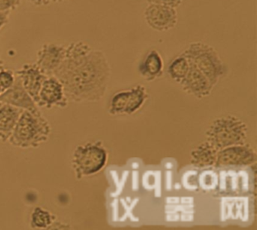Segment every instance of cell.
Returning <instances> with one entry per match:
<instances>
[{"label": "cell", "mask_w": 257, "mask_h": 230, "mask_svg": "<svg viewBox=\"0 0 257 230\" xmlns=\"http://www.w3.org/2000/svg\"><path fill=\"white\" fill-rule=\"evenodd\" d=\"M52 76L64 86L67 99L74 102H95L106 93L111 77L107 57L84 42L67 47L66 57Z\"/></svg>", "instance_id": "1"}, {"label": "cell", "mask_w": 257, "mask_h": 230, "mask_svg": "<svg viewBox=\"0 0 257 230\" xmlns=\"http://www.w3.org/2000/svg\"><path fill=\"white\" fill-rule=\"evenodd\" d=\"M51 132L50 123L40 110H24L9 142L21 148H36L48 141Z\"/></svg>", "instance_id": "2"}, {"label": "cell", "mask_w": 257, "mask_h": 230, "mask_svg": "<svg viewBox=\"0 0 257 230\" xmlns=\"http://www.w3.org/2000/svg\"><path fill=\"white\" fill-rule=\"evenodd\" d=\"M247 125L232 114L215 119L206 131V140L218 150L246 142Z\"/></svg>", "instance_id": "3"}, {"label": "cell", "mask_w": 257, "mask_h": 230, "mask_svg": "<svg viewBox=\"0 0 257 230\" xmlns=\"http://www.w3.org/2000/svg\"><path fill=\"white\" fill-rule=\"evenodd\" d=\"M109 153L101 141L78 145L73 153L72 167L76 179L94 175L106 166Z\"/></svg>", "instance_id": "4"}, {"label": "cell", "mask_w": 257, "mask_h": 230, "mask_svg": "<svg viewBox=\"0 0 257 230\" xmlns=\"http://www.w3.org/2000/svg\"><path fill=\"white\" fill-rule=\"evenodd\" d=\"M181 54L192 62L214 87L226 74V66L217 51L210 45L193 42Z\"/></svg>", "instance_id": "5"}, {"label": "cell", "mask_w": 257, "mask_h": 230, "mask_svg": "<svg viewBox=\"0 0 257 230\" xmlns=\"http://www.w3.org/2000/svg\"><path fill=\"white\" fill-rule=\"evenodd\" d=\"M257 153L251 144L245 142L229 146L218 151L216 168H241L256 162Z\"/></svg>", "instance_id": "6"}, {"label": "cell", "mask_w": 257, "mask_h": 230, "mask_svg": "<svg viewBox=\"0 0 257 230\" xmlns=\"http://www.w3.org/2000/svg\"><path fill=\"white\" fill-rule=\"evenodd\" d=\"M144 18L152 29L159 32L174 28L178 21L176 9L157 4H149L144 12Z\"/></svg>", "instance_id": "7"}, {"label": "cell", "mask_w": 257, "mask_h": 230, "mask_svg": "<svg viewBox=\"0 0 257 230\" xmlns=\"http://www.w3.org/2000/svg\"><path fill=\"white\" fill-rule=\"evenodd\" d=\"M68 102L61 81L56 77H48L40 90L37 106L47 108L57 106L64 108L68 105Z\"/></svg>", "instance_id": "8"}, {"label": "cell", "mask_w": 257, "mask_h": 230, "mask_svg": "<svg viewBox=\"0 0 257 230\" xmlns=\"http://www.w3.org/2000/svg\"><path fill=\"white\" fill-rule=\"evenodd\" d=\"M67 47L55 43L45 44L37 52L36 64L48 76H52L66 57Z\"/></svg>", "instance_id": "9"}, {"label": "cell", "mask_w": 257, "mask_h": 230, "mask_svg": "<svg viewBox=\"0 0 257 230\" xmlns=\"http://www.w3.org/2000/svg\"><path fill=\"white\" fill-rule=\"evenodd\" d=\"M189 69L186 77L180 82L184 91L198 99L210 96L214 86L208 78L189 61Z\"/></svg>", "instance_id": "10"}, {"label": "cell", "mask_w": 257, "mask_h": 230, "mask_svg": "<svg viewBox=\"0 0 257 230\" xmlns=\"http://www.w3.org/2000/svg\"><path fill=\"white\" fill-rule=\"evenodd\" d=\"M15 74L20 78L25 90L37 103L42 86L49 76L36 63L24 65Z\"/></svg>", "instance_id": "11"}, {"label": "cell", "mask_w": 257, "mask_h": 230, "mask_svg": "<svg viewBox=\"0 0 257 230\" xmlns=\"http://www.w3.org/2000/svg\"><path fill=\"white\" fill-rule=\"evenodd\" d=\"M16 76L14 84L0 95V102L10 104L22 110L37 111L39 107L37 103L25 90L20 78L17 75Z\"/></svg>", "instance_id": "12"}, {"label": "cell", "mask_w": 257, "mask_h": 230, "mask_svg": "<svg viewBox=\"0 0 257 230\" xmlns=\"http://www.w3.org/2000/svg\"><path fill=\"white\" fill-rule=\"evenodd\" d=\"M24 110L0 102V141H9Z\"/></svg>", "instance_id": "13"}, {"label": "cell", "mask_w": 257, "mask_h": 230, "mask_svg": "<svg viewBox=\"0 0 257 230\" xmlns=\"http://www.w3.org/2000/svg\"><path fill=\"white\" fill-rule=\"evenodd\" d=\"M219 150L206 140L192 149L190 153L191 164L195 168H211L216 165Z\"/></svg>", "instance_id": "14"}, {"label": "cell", "mask_w": 257, "mask_h": 230, "mask_svg": "<svg viewBox=\"0 0 257 230\" xmlns=\"http://www.w3.org/2000/svg\"><path fill=\"white\" fill-rule=\"evenodd\" d=\"M141 76L148 81H153L162 76L164 73V61L162 56L156 50H150L138 68Z\"/></svg>", "instance_id": "15"}, {"label": "cell", "mask_w": 257, "mask_h": 230, "mask_svg": "<svg viewBox=\"0 0 257 230\" xmlns=\"http://www.w3.org/2000/svg\"><path fill=\"white\" fill-rule=\"evenodd\" d=\"M149 99L147 88L141 84L129 88V96L124 114L132 115L141 109Z\"/></svg>", "instance_id": "16"}, {"label": "cell", "mask_w": 257, "mask_h": 230, "mask_svg": "<svg viewBox=\"0 0 257 230\" xmlns=\"http://www.w3.org/2000/svg\"><path fill=\"white\" fill-rule=\"evenodd\" d=\"M56 219V216L49 210L36 207L31 213V227L33 229H48Z\"/></svg>", "instance_id": "17"}, {"label": "cell", "mask_w": 257, "mask_h": 230, "mask_svg": "<svg viewBox=\"0 0 257 230\" xmlns=\"http://www.w3.org/2000/svg\"><path fill=\"white\" fill-rule=\"evenodd\" d=\"M189 69V60L180 54L170 63L168 69V75L171 77V79L180 84L183 78L186 77Z\"/></svg>", "instance_id": "18"}, {"label": "cell", "mask_w": 257, "mask_h": 230, "mask_svg": "<svg viewBox=\"0 0 257 230\" xmlns=\"http://www.w3.org/2000/svg\"><path fill=\"white\" fill-rule=\"evenodd\" d=\"M129 96V89L116 92L109 101V113L111 115L124 114Z\"/></svg>", "instance_id": "19"}, {"label": "cell", "mask_w": 257, "mask_h": 230, "mask_svg": "<svg viewBox=\"0 0 257 230\" xmlns=\"http://www.w3.org/2000/svg\"><path fill=\"white\" fill-rule=\"evenodd\" d=\"M16 77V74L10 69H4L0 71V87L3 92L8 90L14 84Z\"/></svg>", "instance_id": "20"}, {"label": "cell", "mask_w": 257, "mask_h": 230, "mask_svg": "<svg viewBox=\"0 0 257 230\" xmlns=\"http://www.w3.org/2000/svg\"><path fill=\"white\" fill-rule=\"evenodd\" d=\"M22 0H0V11L12 12L21 5Z\"/></svg>", "instance_id": "21"}, {"label": "cell", "mask_w": 257, "mask_h": 230, "mask_svg": "<svg viewBox=\"0 0 257 230\" xmlns=\"http://www.w3.org/2000/svg\"><path fill=\"white\" fill-rule=\"evenodd\" d=\"M149 4L162 5L177 9L183 3V0H147Z\"/></svg>", "instance_id": "22"}, {"label": "cell", "mask_w": 257, "mask_h": 230, "mask_svg": "<svg viewBox=\"0 0 257 230\" xmlns=\"http://www.w3.org/2000/svg\"><path fill=\"white\" fill-rule=\"evenodd\" d=\"M11 12H4L0 11V30H2L4 26L8 24Z\"/></svg>", "instance_id": "23"}, {"label": "cell", "mask_w": 257, "mask_h": 230, "mask_svg": "<svg viewBox=\"0 0 257 230\" xmlns=\"http://www.w3.org/2000/svg\"><path fill=\"white\" fill-rule=\"evenodd\" d=\"M71 227L69 224L58 222L56 220L48 228V229H70Z\"/></svg>", "instance_id": "24"}, {"label": "cell", "mask_w": 257, "mask_h": 230, "mask_svg": "<svg viewBox=\"0 0 257 230\" xmlns=\"http://www.w3.org/2000/svg\"><path fill=\"white\" fill-rule=\"evenodd\" d=\"M31 4L38 7H42V6H47L52 3V0H28Z\"/></svg>", "instance_id": "25"}, {"label": "cell", "mask_w": 257, "mask_h": 230, "mask_svg": "<svg viewBox=\"0 0 257 230\" xmlns=\"http://www.w3.org/2000/svg\"><path fill=\"white\" fill-rule=\"evenodd\" d=\"M69 1V0H52V3H64V2Z\"/></svg>", "instance_id": "26"}, {"label": "cell", "mask_w": 257, "mask_h": 230, "mask_svg": "<svg viewBox=\"0 0 257 230\" xmlns=\"http://www.w3.org/2000/svg\"><path fill=\"white\" fill-rule=\"evenodd\" d=\"M4 69V62L0 60V71Z\"/></svg>", "instance_id": "27"}, {"label": "cell", "mask_w": 257, "mask_h": 230, "mask_svg": "<svg viewBox=\"0 0 257 230\" xmlns=\"http://www.w3.org/2000/svg\"><path fill=\"white\" fill-rule=\"evenodd\" d=\"M3 93L2 89H1V87H0V95H1V93Z\"/></svg>", "instance_id": "28"}]
</instances>
